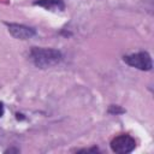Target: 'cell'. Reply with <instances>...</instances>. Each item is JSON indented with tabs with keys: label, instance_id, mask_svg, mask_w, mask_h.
Listing matches in <instances>:
<instances>
[{
	"label": "cell",
	"instance_id": "6da1fadb",
	"mask_svg": "<svg viewBox=\"0 0 154 154\" xmlns=\"http://www.w3.org/2000/svg\"><path fill=\"white\" fill-rule=\"evenodd\" d=\"M29 59L36 67L48 69L60 64L63 60V54L60 51L54 48L32 47L29 53Z\"/></svg>",
	"mask_w": 154,
	"mask_h": 154
},
{
	"label": "cell",
	"instance_id": "7a4b0ae2",
	"mask_svg": "<svg viewBox=\"0 0 154 154\" xmlns=\"http://www.w3.org/2000/svg\"><path fill=\"white\" fill-rule=\"evenodd\" d=\"M123 61L131 67L141 71H150L153 67L152 57L148 52H138L134 54H128L123 57Z\"/></svg>",
	"mask_w": 154,
	"mask_h": 154
},
{
	"label": "cell",
	"instance_id": "3957f363",
	"mask_svg": "<svg viewBox=\"0 0 154 154\" xmlns=\"http://www.w3.org/2000/svg\"><path fill=\"white\" fill-rule=\"evenodd\" d=\"M111 150L117 154H128L136 148V141L128 134L116 136L109 143Z\"/></svg>",
	"mask_w": 154,
	"mask_h": 154
},
{
	"label": "cell",
	"instance_id": "277c9868",
	"mask_svg": "<svg viewBox=\"0 0 154 154\" xmlns=\"http://www.w3.org/2000/svg\"><path fill=\"white\" fill-rule=\"evenodd\" d=\"M5 25L8 29V32L18 38V40H29L36 35V30L34 28L23 25V24H17V23H5Z\"/></svg>",
	"mask_w": 154,
	"mask_h": 154
},
{
	"label": "cell",
	"instance_id": "5b68a950",
	"mask_svg": "<svg viewBox=\"0 0 154 154\" xmlns=\"http://www.w3.org/2000/svg\"><path fill=\"white\" fill-rule=\"evenodd\" d=\"M34 5L42 6L49 11H63L65 8L63 0H36L34 1Z\"/></svg>",
	"mask_w": 154,
	"mask_h": 154
},
{
	"label": "cell",
	"instance_id": "8992f818",
	"mask_svg": "<svg viewBox=\"0 0 154 154\" xmlns=\"http://www.w3.org/2000/svg\"><path fill=\"white\" fill-rule=\"evenodd\" d=\"M108 112L109 113H116V114H118V113H123L124 112V109H122V108H119V106H114V105H112L111 107H109V109H108Z\"/></svg>",
	"mask_w": 154,
	"mask_h": 154
},
{
	"label": "cell",
	"instance_id": "52a82bcc",
	"mask_svg": "<svg viewBox=\"0 0 154 154\" xmlns=\"http://www.w3.org/2000/svg\"><path fill=\"white\" fill-rule=\"evenodd\" d=\"M4 112H5V107H4V103L0 101V118L4 116Z\"/></svg>",
	"mask_w": 154,
	"mask_h": 154
},
{
	"label": "cell",
	"instance_id": "ba28073f",
	"mask_svg": "<svg viewBox=\"0 0 154 154\" xmlns=\"http://www.w3.org/2000/svg\"><path fill=\"white\" fill-rule=\"evenodd\" d=\"M78 152H99L97 148H91V149H82V150H78Z\"/></svg>",
	"mask_w": 154,
	"mask_h": 154
},
{
	"label": "cell",
	"instance_id": "9c48e42d",
	"mask_svg": "<svg viewBox=\"0 0 154 154\" xmlns=\"http://www.w3.org/2000/svg\"><path fill=\"white\" fill-rule=\"evenodd\" d=\"M8 152H16V153H18L19 149H7V150H5V153H8Z\"/></svg>",
	"mask_w": 154,
	"mask_h": 154
}]
</instances>
